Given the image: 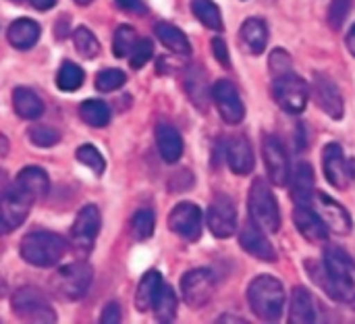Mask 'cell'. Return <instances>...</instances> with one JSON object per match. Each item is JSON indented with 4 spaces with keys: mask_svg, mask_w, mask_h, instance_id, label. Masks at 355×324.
Masks as SVG:
<instances>
[{
    "mask_svg": "<svg viewBox=\"0 0 355 324\" xmlns=\"http://www.w3.org/2000/svg\"><path fill=\"white\" fill-rule=\"evenodd\" d=\"M312 281L324 289L329 298L341 302L349 308H355V281H354V260L341 248H329L324 252V260L304 262Z\"/></svg>",
    "mask_w": 355,
    "mask_h": 324,
    "instance_id": "6da1fadb",
    "label": "cell"
},
{
    "mask_svg": "<svg viewBox=\"0 0 355 324\" xmlns=\"http://www.w3.org/2000/svg\"><path fill=\"white\" fill-rule=\"evenodd\" d=\"M285 302V287L272 275H260L248 287V304L252 312L266 323H277L283 316Z\"/></svg>",
    "mask_w": 355,
    "mask_h": 324,
    "instance_id": "7a4b0ae2",
    "label": "cell"
},
{
    "mask_svg": "<svg viewBox=\"0 0 355 324\" xmlns=\"http://www.w3.org/2000/svg\"><path fill=\"white\" fill-rule=\"evenodd\" d=\"M67 248L69 244L64 241V237L48 231L27 233L19 244L21 258L35 268H50L58 264L64 258Z\"/></svg>",
    "mask_w": 355,
    "mask_h": 324,
    "instance_id": "3957f363",
    "label": "cell"
},
{
    "mask_svg": "<svg viewBox=\"0 0 355 324\" xmlns=\"http://www.w3.org/2000/svg\"><path fill=\"white\" fill-rule=\"evenodd\" d=\"M250 219L254 225H258L264 233H279L281 229V208L279 202L270 189V185L264 179H256L250 187L248 198Z\"/></svg>",
    "mask_w": 355,
    "mask_h": 324,
    "instance_id": "277c9868",
    "label": "cell"
},
{
    "mask_svg": "<svg viewBox=\"0 0 355 324\" xmlns=\"http://www.w3.org/2000/svg\"><path fill=\"white\" fill-rule=\"evenodd\" d=\"M94 271L87 262H73L58 268L50 279V291L54 298L62 302H77L81 300L89 285H92Z\"/></svg>",
    "mask_w": 355,
    "mask_h": 324,
    "instance_id": "5b68a950",
    "label": "cell"
},
{
    "mask_svg": "<svg viewBox=\"0 0 355 324\" xmlns=\"http://www.w3.org/2000/svg\"><path fill=\"white\" fill-rule=\"evenodd\" d=\"M10 308L17 314V318L25 323H40L52 324L56 323V312L50 306L48 298L35 289V287H21L12 293Z\"/></svg>",
    "mask_w": 355,
    "mask_h": 324,
    "instance_id": "8992f818",
    "label": "cell"
},
{
    "mask_svg": "<svg viewBox=\"0 0 355 324\" xmlns=\"http://www.w3.org/2000/svg\"><path fill=\"white\" fill-rule=\"evenodd\" d=\"M272 98L275 102L289 114H302L310 100L308 83L295 75L293 71L275 77L272 81Z\"/></svg>",
    "mask_w": 355,
    "mask_h": 324,
    "instance_id": "52a82bcc",
    "label": "cell"
},
{
    "mask_svg": "<svg viewBox=\"0 0 355 324\" xmlns=\"http://www.w3.org/2000/svg\"><path fill=\"white\" fill-rule=\"evenodd\" d=\"M33 202L35 198L31 194L12 183V187L0 198V235H8L19 229L25 223Z\"/></svg>",
    "mask_w": 355,
    "mask_h": 324,
    "instance_id": "ba28073f",
    "label": "cell"
},
{
    "mask_svg": "<svg viewBox=\"0 0 355 324\" xmlns=\"http://www.w3.org/2000/svg\"><path fill=\"white\" fill-rule=\"evenodd\" d=\"M216 291V277L210 268H193L181 279V293L189 308H204Z\"/></svg>",
    "mask_w": 355,
    "mask_h": 324,
    "instance_id": "9c48e42d",
    "label": "cell"
},
{
    "mask_svg": "<svg viewBox=\"0 0 355 324\" xmlns=\"http://www.w3.org/2000/svg\"><path fill=\"white\" fill-rule=\"evenodd\" d=\"M262 154H264L268 179L279 187L287 185V181L291 177V164H289V156H287V150H285L283 142L272 133L264 135Z\"/></svg>",
    "mask_w": 355,
    "mask_h": 324,
    "instance_id": "30bf717a",
    "label": "cell"
},
{
    "mask_svg": "<svg viewBox=\"0 0 355 324\" xmlns=\"http://www.w3.org/2000/svg\"><path fill=\"white\" fill-rule=\"evenodd\" d=\"M100 227H102V216H100L98 206H94V204L83 206L77 212V216L73 221V227H71L73 246L79 252H89L94 248V241H96L98 233H100Z\"/></svg>",
    "mask_w": 355,
    "mask_h": 324,
    "instance_id": "8fae6325",
    "label": "cell"
},
{
    "mask_svg": "<svg viewBox=\"0 0 355 324\" xmlns=\"http://www.w3.org/2000/svg\"><path fill=\"white\" fill-rule=\"evenodd\" d=\"M206 223L208 229L214 237L218 239H229L237 231V210L231 198L227 196H216L206 212Z\"/></svg>",
    "mask_w": 355,
    "mask_h": 324,
    "instance_id": "7c38bea8",
    "label": "cell"
},
{
    "mask_svg": "<svg viewBox=\"0 0 355 324\" xmlns=\"http://www.w3.org/2000/svg\"><path fill=\"white\" fill-rule=\"evenodd\" d=\"M202 223H204L202 210L193 202H179L168 214V229L187 241L200 239Z\"/></svg>",
    "mask_w": 355,
    "mask_h": 324,
    "instance_id": "4fadbf2b",
    "label": "cell"
},
{
    "mask_svg": "<svg viewBox=\"0 0 355 324\" xmlns=\"http://www.w3.org/2000/svg\"><path fill=\"white\" fill-rule=\"evenodd\" d=\"M212 100L218 108V114L225 123L229 125H239L245 117V106H243V100L237 92V87L227 81V79H220L212 85Z\"/></svg>",
    "mask_w": 355,
    "mask_h": 324,
    "instance_id": "5bb4252c",
    "label": "cell"
},
{
    "mask_svg": "<svg viewBox=\"0 0 355 324\" xmlns=\"http://www.w3.org/2000/svg\"><path fill=\"white\" fill-rule=\"evenodd\" d=\"M312 206H314L316 214L324 221V225L329 227V231H333L337 235H349L352 233L354 221H352L349 212L339 202H335L331 196H327L322 191L314 194Z\"/></svg>",
    "mask_w": 355,
    "mask_h": 324,
    "instance_id": "9a60e30c",
    "label": "cell"
},
{
    "mask_svg": "<svg viewBox=\"0 0 355 324\" xmlns=\"http://www.w3.org/2000/svg\"><path fill=\"white\" fill-rule=\"evenodd\" d=\"M312 96H314L318 108L324 110L333 121L343 119V114H345L343 96H341V89L337 87V83L331 77H327L322 73H316L314 81H312Z\"/></svg>",
    "mask_w": 355,
    "mask_h": 324,
    "instance_id": "2e32d148",
    "label": "cell"
},
{
    "mask_svg": "<svg viewBox=\"0 0 355 324\" xmlns=\"http://www.w3.org/2000/svg\"><path fill=\"white\" fill-rule=\"evenodd\" d=\"M322 167H324V177L335 189H347L352 179H354V169L352 162L345 158L343 148L339 144H329L322 152Z\"/></svg>",
    "mask_w": 355,
    "mask_h": 324,
    "instance_id": "e0dca14e",
    "label": "cell"
},
{
    "mask_svg": "<svg viewBox=\"0 0 355 324\" xmlns=\"http://www.w3.org/2000/svg\"><path fill=\"white\" fill-rule=\"evenodd\" d=\"M239 246L243 248V252H248L250 256H254L258 260H264V262L277 260V252H275L272 244L268 241L264 231L258 225H254L252 221L248 225H243V229L239 231Z\"/></svg>",
    "mask_w": 355,
    "mask_h": 324,
    "instance_id": "ac0fdd59",
    "label": "cell"
},
{
    "mask_svg": "<svg viewBox=\"0 0 355 324\" xmlns=\"http://www.w3.org/2000/svg\"><path fill=\"white\" fill-rule=\"evenodd\" d=\"M227 164L235 175H250L254 171V150L245 135H233L227 142Z\"/></svg>",
    "mask_w": 355,
    "mask_h": 324,
    "instance_id": "d6986e66",
    "label": "cell"
},
{
    "mask_svg": "<svg viewBox=\"0 0 355 324\" xmlns=\"http://www.w3.org/2000/svg\"><path fill=\"white\" fill-rule=\"evenodd\" d=\"M293 223L300 233L312 244H324L329 239V227L310 206H297L293 210Z\"/></svg>",
    "mask_w": 355,
    "mask_h": 324,
    "instance_id": "ffe728a7",
    "label": "cell"
},
{
    "mask_svg": "<svg viewBox=\"0 0 355 324\" xmlns=\"http://www.w3.org/2000/svg\"><path fill=\"white\" fill-rule=\"evenodd\" d=\"M291 198L297 206H312L314 198V171L308 162H300L289 177Z\"/></svg>",
    "mask_w": 355,
    "mask_h": 324,
    "instance_id": "44dd1931",
    "label": "cell"
},
{
    "mask_svg": "<svg viewBox=\"0 0 355 324\" xmlns=\"http://www.w3.org/2000/svg\"><path fill=\"white\" fill-rule=\"evenodd\" d=\"M289 323L312 324L316 323V302L306 287H295L289 302Z\"/></svg>",
    "mask_w": 355,
    "mask_h": 324,
    "instance_id": "7402d4cb",
    "label": "cell"
},
{
    "mask_svg": "<svg viewBox=\"0 0 355 324\" xmlns=\"http://www.w3.org/2000/svg\"><path fill=\"white\" fill-rule=\"evenodd\" d=\"M156 146L164 162L175 164L183 156V137L173 125H158L156 127Z\"/></svg>",
    "mask_w": 355,
    "mask_h": 324,
    "instance_id": "603a6c76",
    "label": "cell"
},
{
    "mask_svg": "<svg viewBox=\"0 0 355 324\" xmlns=\"http://www.w3.org/2000/svg\"><path fill=\"white\" fill-rule=\"evenodd\" d=\"M239 35H241V42H243V46H245V50H248L250 54H256V56H258V54H262V52L266 50V46H268V27H266V23H264L262 19H258V17L245 19L243 25H241Z\"/></svg>",
    "mask_w": 355,
    "mask_h": 324,
    "instance_id": "cb8c5ba5",
    "label": "cell"
},
{
    "mask_svg": "<svg viewBox=\"0 0 355 324\" xmlns=\"http://www.w3.org/2000/svg\"><path fill=\"white\" fill-rule=\"evenodd\" d=\"M40 25L31 19H17L15 23L8 25L6 37L17 50H29L31 46L37 44L40 40Z\"/></svg>",
    "mask_w": 355,
    "mask_h": 324,
    "instance_id": "d4e9b609",
    "label": "cell"
},
{
    "mask_svg": "<svg viewBox=\"0 0 355 324\" xmlns=\"http://www.w3.org/2000/svg\"><path fill=\"white\" fill-rule=\"evenodd\" d=\"M162 283L164 281H162V275L158 271H148L141 277V281L137 285V291H135V308L139 312L152 310V306H154V302H156V298L160 293Z\"/></svg>",
    "mask_w": 355,
    "mask_h": 324,
    "instance_id": "484cf974",
    "label": "cell"
},
{
    "mask_svg": "<svg viewBox=\"0 0 355 324\" xmlns=\"http://www.w3.org/2000/svg\"><path fill=\"white\" fill-rule=\"evenodd\" d=\"M12 106L15 112L25 121H35L44 114V102L29 87H17L12 92Z\"/></svg>",
    "mask_w": 355,
    "mask_h": 324,
    "instance_id": "4316f807",
    "label": "cell"
},
{
    "mask_svg": "<svg viewBox=\"0 0 355 324\" xmlns=\"http://www.w3.org/2000/svg\"><path fill=\"white\" fill-rule=\"evenodd\" d=\"M154 31H156V37H158V40L164 44V48H168L171 52L183 54V56L191 54V44H189L187 35H185L179 27H175L173 23L160 21V23H156Z\"/></svg>",
    "mask_w": 355,
    "mask_h": 324,
    "instance_id": "83f0119b",
    "label": "cell"
},
{
    "mask_svg": "<svg viewBox=\"0 0 355 324\" xmlns=\"http://www.w3.org/2000/svg\"><path fill=\"white\" fill-rule=\"evenodd\" d=\"M15 183H17L21 189H25L27 194H31L35 200L42 198V196H46V194H48V187H50L48 173H46L44 169H40V167H25V169L17 175Z\"/></svg>",
    "mask_w": 355,
    "mask_h": 324,
    "instance_id": "f1b7e54d",
    "label": "cell"
},
{
    "mask_svg": "<svg viewBox=\"0 0 355 324\" xmlns=\"http://www.w3.org/2000/svg\"><path fill=\"white\" fill-rule=\"evenodd\" d=\"M177 304L179 302H177V296H175L173 287L166 285V283H162L160 293H158V298H156V302L152 306L156 321L158 323H173L175 316H177Z\"/></svg>",
    "mask_w": 355,
    "mask_h": 324,
    "instance_id": "f546056e",
    "label": "cell"
},
{
    "mask_svg": "<svg viewBox=\"0 0 355 324\" xmlns=\"http://www.w3.org/2000/svg\"><path fill=\"white\" fill-rule=\"evenodd\" d=\"M191 8H193V15L198 17V21L204 27H208L212 31L223 29V25H225L223 23V12H220L216 2H212V0H193Z\"/></svg>",
    "mask_w": 355,
    "mask_h": 324,
    "instance_id": "4dcf8cb0",
    "label": "cell"
},
{
    "mask_svg": "<svg viewBox=\"0 0 355 324\" xmlns=\"http://www.w3.org/2000/svg\"><path fill=\"white\" fill-rule=\"evenodd\" d=\"M79 117L89 127H106L110 123V108L102 100H85L79 106Z\"/></svg>",
    "mask_w": 355,
    "mask_h": 324,
    "instance_id": "1f68e13d",
    "label": "cell"
},
{
    "mask_svg": "<svg viewBox=\"0 0 355 324\" xmlns=\"http://www.w3.org/2000/svg\"><path fill=\"white\" fill-rule=\"evenodd\" d=\"M83 79H85L83 69L79 65L71 62V60L62 62V67L56 73V85L62 92H75V89H79L83 85Z\"/></svg>",
    "mask_w": 355,
    "mask_h": 324,
    "instance_id": "d6a6232c",
    "label": "cell"
},
{
    "mask_svg": "<svg viewBox=\"0 0 355 324\" xmlns=\"http://www.w3.org/2000/svg\"><path fill=\"white\" fill-rule=\"evenodd\" d=\"M137 33L131 25H119L116 31H114V37H112V54L116 58H125L131 54L133 46L137 44Z\"/></svg>",
    "mask_w": 355,
    "mask_h": 324,
    "instance_id": "836d02e7",
    "label": "cell"
},
{
    "mask_svg": "<svg viewBox=\"0 0 355 324\" xmlns=\"http://www.w3.org/2000/svg\"><path fill=\"white\" fill-rule=\"evenodd\" d=\"M73 42L83 58H96L100 54V42L87 27H77L73 31Z\"/></svg>",
    "mask_w": 355,
    "mask_h": 324,
    "instance_id": "e575fe53",
    "label": "cell"
},
{
    "mask_svg": "<svg viewBox=\"0 0 355 324\" xmlns=\"http://www.w3.org/2000/svg\"><path fill=\"white\" fill-rule=\"evenodd\" d=\"M156 219L152 210H137L131 221V235L135 241H146L154 235Z\"/></svg>",
    "mask_w": 355,
    "mask_h": 324,
    "instance_id": "d590c367",
    "label": "cell"
},
{
    "mask_svg": "<svg viewBox=\"0 0 355 324\" xmlns=\"http://www.w3.org/2000/svg\"><path fill=\"white\" fill-rule=\"evenodd\" d=\"M75 156H77V160L83 164V167H87L89 171H94L96 175H102L104 173V169H106V162H104V156L98 152V148H94L92 144H83V146H79L77 148V152H75Z\"/></svg>",
    "mask_w": 355,
    "mask_h": 324,
    "instance_id": "8d00e7d4",
    "label": "cell"
},
{
    "mask_svg": "<svg viewBox=\"0 0 355 324\" xmlns=\"http://www.w3.org/2000/svg\"><path fill=\"white\" fill-rule=\"evenodd\" d=\"M125 81H127V75L121 69H104L96 75V89L108 94V92L123 87Z\"/></svg>",
    "mask_w": 355,
    "mask_h": 324,
    "instance_id": "74e56055",
    "label": "cell"
},
{
    "mask_svg": "<svg viewBox=\"0 0 355 324\" xmlns=\"http://www.w3.org/2000/svg\"><path fill=\"white\" fill-rule=\"evenodd\" d=\"M29 139L37 148H50L60 142V133L52 127H33L29 129Z\"/></svg>",
    "mask_w": 355,
    "mask_h": 324,
    "instance_id": "f35d334b",
    "label": "cell"
},
{
    "mask_svg": "<svg viewBox=\"0 0 355 324\" xmlns=\"http://www.w3.org/2000/svg\"><path fill=\"white\" fill-rule=\"evenodd\" d=\"M152 54H154V46H152V42L150 40H137V44L133 46V50H131V54H129V62H131V67L133 69H141L150 58H152Z\"/></svg>",
    "mask_w": 355,
    "mask_h": 324,
    "instance_id": "ab89813d",
    "label": "cell"
},
{
    "mask_svg": "<svg viewBox=\"0 0 355 324\" xmlns=\"http://www.w3.org/2000/svg\"><path fill=\"white\" fill-rule=\"evenodd\" d=\"M354 6V0H333L331 8H329V21L335 29H339L343 25V21L347 19L349 10Z\"/></svg>",
    "mask_w": 355,
    "mask_h": 324,
    "instance_id": "60d3db41",
    "label": "cell"
},
{
    "mask_svg": "<svg viewBox=\"0 0 355 324\" xmlns=\"http://www.w3.org/2000/svg\"><path fill=\"white\" fill-rule=\"evenodd\" d=\"M289 71H291V56L283 48H277L270 54V73H272V77H279V75L289 73Z\"/></svg>",
    "mask_w": 355,
    "mask_h": 324,
    "instance_id": "b9f144b4",
    "label": "cell"
},
{
    "mask_svg": "<svg viewBox=\"0 0 355 324\" xmlns=\"http://www.w3.org/2000/svg\"><path fill=\"white\" fill-rule=\"evenodd\" d=\"M212 52H214V58H216L223 67H231L229 48H227V44H225L223 37H214V40H212Z\"/></svg>",
    "mask_w": 355,
    "mask_h": 324,
    "instance_id": "7bdbcfd3",
    "label": "cell"
},
{
    "mask_svg": "<svg viewBox=\"0 0 355 324\" xmlns=\"http://www.w3.org/2000/svg\"><path fill=\"white\" fill-rule=\"evenodd\" d=\"M100 323L102 324L121 323V306H119L116 302H110V304H106V308L102 310Z\"/></svg>",
    "mask_w": 355,
    "mask_h": 324,
    "instance_id": "ee69618b",
    "label": "cell"
},
{
    "mask_svg": "<svg viewBox=\"0 0 355 324\" xmlns=\"http://www.w3.org/2000/svg\"><path fill=\"white\" fill-rule=\"evenodd\" d=\"M29 2H31V6L37 8V10H50V8L56 4V0H29Z\"/></svg>",
    "mask_w": 355,
    "mask_h": 324,
    "instance_id": "f6af8a7d",
    "label": "cell"
},
{
    "mask_svg": "<svg viewBox=\"0 0 355 324\" xmlns=\"http://www.w3.org/2000/svg\"><path fill=\"white\" fill-rule=\"evenodd\" d=\"M345 44H347V48H349V52L355 56V23L352 25V29L347 31V37H345Z\"/></svg>",
    "mask_w": 355,
    "mask_h": 324,
    "instance_id": "bcb514c9",
    "label": "cell"
},
{
    "mask_svg": "<svg viewBox=\"0 0 355 324\" xmlns=\"http://www.w3.org/2000/svg\"><path fill=\"white\" fill-rule=\"evenodd\" d=\"M116 4H119L121 8L133 10V8H137V6H139V0H116Z\"/></svg>",
    "mask_w": 355,
    "mask_h": 324,
    "instance_id": "7dc6e473",
    "label": "cell"
},
{
    "mask_svg": "<svg viewBox=\"0 0 355 324\" xmlns=\"http://www.w3.org/2000/svg\"><path fill=\"white\" fill-rule=\"evenodd\" d=\"M8 154V139L0 133V158Z\"/></svg>",
    "mask_w": 355,
    "mask_h": 324,
    "instance_id": "c3c4849f",
    "label": "cell"
},
{
    "mask_svg": "<svg viewBox=\"0 0 355 324\" xmlns=\"http://www.w3.org/2000/svg\"><path fill=\"white\" fill-rule=\"evenodd\" d=\"M218 323H245L243 318H229V316H223Z\"/></svg>",
    "mask_w": 355,
    "mask_h": 324,
    "instance_id": "681fc988",
    "label": "cell"
},
{
    "mask_svg": "<svg viewBox=\"0 0 355 324\" xmlns=\"http://www.w3.org/2000/svg\"><path fill=\"white\" fill-rule=\"evenodd\" d=\"M4 293V281H2V277H0V296Z\"/></svg>",
    "mask_w": 355,
    "mask_h": 324,
    "instance_id": "f907efd6",
    "label": "cell"
},
{
    "mask_svg": "<svg viewBox=\"0 0 355 324\" xmlns=\"http://www.w3.org/2000/svg\"><path fill=\"white\" fill-rule=\"evenodd\" d=\"M75 2H77V4H83V6H85V4H89L92 0H75Z\"/></svg>",
    "mask_w": 355,
    "mask_h": 324,
    "instance_id": "816d5d0a",
    "label": "cell"
}]
</instances>
